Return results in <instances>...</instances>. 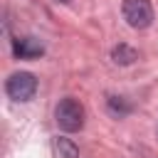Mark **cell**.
<instances>
[{
    "label": "cell",
    "instance_id": "4",
    "mask_svg": "<svg viewBox=\"0 0 158 158\" xmlns=\"http://www.w3.org/2000/svg\"><path fill=\"white\" fill-rule=\"evenodd\" d=\"M12 52L17 59H35L40 54H44V44L37 37H22L12 42Z\"/></svg>",
    "mask_w": 158,
    "mask_h": 158
},
{
    "label": "cell",
    "instance_id": "8",
    "mask_svg": "<svg viewBox=\"0 0 158 158\" xmlns=\"http://www.w3.org/2000/svg\"><path fill=\"white\" fill-rule=\"evenodd\" d=\"M62 2H69V0H62Z\"/></svg>",
    "mask_w": 158,
    "mask_h": 158
},
{
    "label": "cell",
    "instance_id": "7",
    "mask_svg": "<svg viewBox=\"0 0 158 158\" xmlns=\"http://www.w3.org/2000/svg\"><path fill=\"white\" fill-rule=\"evenodd\" d=\"M109 111L116 114V116H123L131 111V104H126L121 96H109Z\"/></svg>",
    "mask_w": 158,
    "mask_h": 158
},
{
    "label": "cell",
    "instance_id": "2",
    "mask_svg": "<svg viewBox=\"0 0 158 158\" xmlns=\"http://www.w3.org/2000/svg\"><path fill=\"white\" fill-rule=\"evenodd\" d=\"M5 91L10 99L15 101H30L37 91V79L30 74V72H15L7 77L5 81Z\"/></svg>",
    "mask_w": 158,
    "mask_h": 158
},
{
    "label": "cell",
    "instance_id": "6",
    "mask_svg": "<svg viewBox=\"0 0 158 158\" xmlns=\"http://www.w3.org/2000/svg\"><path fill=\"white\" fill-rule=\"evenodd\" d=\"M57 151L59 158H79V148L74 146L72 138H57Z\"/></svg>",
    "mask_w": 158,
    "mask_h": 158
},
{
    "label": "cell",
    "instance_id": "5",
    "mask_svg": "<svg viewBox=\"0 0 158 158\" xmlns=\"http://www.w3.org/2000/svg\"><path fill=\"white\" fill-rule=\"evenodd\" d=\"M111 59H114L116 64L128 67V64H133V62L138 59V52H136L133 47H128V44H116L114 52H111Z\"/></svg>",
    "mask_w": 158,
    "mask_h": 158
},
{
    "label": "cell",
    "instance_id": "3",
    "mask_svg": "<svg viewBox=\"0 0 158 158\" xmlns=\"http://www.w3.org/2000/svg\"><path fill=\"white\" fill-rule=\"evenodd\" d=\"M123 17L133 30H143L153 22V7L148 0H123Z\"/></svg>",
    "mask_w": 158,
    "mask_h": 158
},
{
    "label": "cell",
    "instance_id": "1",
    "mask_svg": "<svg viewBox=\"0 0 158 158\" xmlns=\"http://www.w3.org/2000/svg\"><path fill=\"white\" fill-rule=\"evenodd\" d=\"M54 118H57V126H59L62 131L74 133V131H79V128L84 126V106H81L77 99L67 96V99H62V101L57 104Z\"/></svg>",
    "mask_w": 158,
    "mask_h": 158
}]
</instances>
